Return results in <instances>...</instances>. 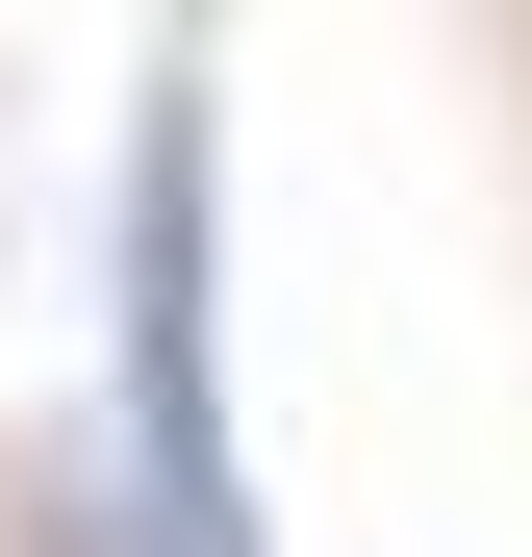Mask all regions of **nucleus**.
I'll use <instances>...</instances> for the list:
<instances>
[{"label":"nucleus","mask_w":532,"mask_h":557,"mask_svg":"<svg viewBox=\"0 0 532 557\" xmlns=\"http://www.w3.org/2000/svg\"><path fill=\"white\" fill-rule=\"evenodd\" d=\"M127 507H152V557H253V482H228V228H203V76H152V152H127Z\"/></svg>","instance_id":"nucleus-1"}]
</instances>
